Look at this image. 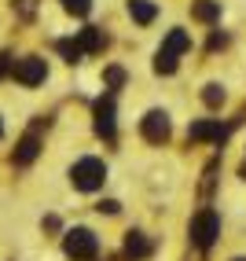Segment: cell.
Segmentation results:
<instances>
[{
  "mask_svg": "<svg viewBox=\"0 0 246 261\" xmlns=\"http://www.w3.org/2000/svg\"><path fill=\"white\" fill-rule=\"evenodd\" d=\"M0 136H4V125H0Z\"/></svg>",
  "mask_w": 246,
  "mask_h": 261,
  "instance_id": "23",
  "label": "cell"
},
{
  "mask_svg": "<svg viewBox=\"0 0 246 261\" xmlns=\"http://www.w3.org/2000/svg\"><path fill=\"white\" fill-rule=\"evenodd\" d=\"M11 70V56H8V51H0V77H4Z\"/></svg>",
  "mask_w": 246,
  "mask_h": 261,
  "instance_id": "20",
  "label": "cell"
},
{
  "mask_svg": "<svg viewBox=\"0 0 246 261\" xmlns=\"http://www.w3.org/2000/svg\"><path fill=\"white\" fill-rule=\"evenodd\" d=\"M191 15H195L199 22H213V19H221V4H217V0H195Z\"/></svg>",
  "mask_w": 246,
  "mask_h": 261,
  "instance_id": "10",
  "label": "cell"
},
{
  "mask_svg": "<svg viewBox=\"0 0 246 261\" xmlns=\"http://www.w3.org/2000/svg\"><path fill=\"white\" fill-rule=\"evenodd\" d=\"M242 173H246V166H242Z\"/></svg>",
  "mask_w": 246,
  "mask_h": 261,
  "instance_id": "24",
  "label": "cell"
},
{
  "mask_svg": "<svg viewBox=\"0 0 246 261\" xmlns=\"http://www.w3.org/2000/svg\"><path fill=\"white\" fill-rule=\"evenodd\" d=\"M187 136H191V140H221L224 125H221V121H195V125L187 129Z\"/></svg>",
  "mask_w": 246,
  "mask_h": 261,
  "instance_id": "8",
  "label": "cell"
},
{
  "mask_svg": "<svg viewBox=\"0 0 246 261\" xmlns=\"http://www.w3.org/2000/svg\"><path fill=\"white\" fill-rule=\"evenodd\" d=\"M37 151H41L37 136H26V140L19 144V151H15V166H30L33 159H37Z\"/></svg>",
  "mask_w": 246,
  "mask_h": 261,
  "instance_id": "11",
  "label": "cell"
},
{
  "mask_svg": "<svg viewBox=\"0 0 246 261\" xmlns=\"http://www.w3.org/2000/svg\"><path fill=\"white\" fill-rule=\"evenodd\" d=\"M144 136H147L151 144L169 140V118H166V111H151V114L144 118Z\"/></svg>",
  "mask_w": 246,
  "mask_h": 261,
  "instance_id": "5",
  "label": "cell"
},
{
  "mask_svg": "<svg viewBox=\"0 0 246 261\" xmlns=\"http://www.w3.org/2000/svg\"><path fill=\"white\" fill-rule=\"evenodd\" d=\"M59 51L66 56V63H81V56H85V51L77 48V41H59Z\"/></svg>",
  "mask_w": 246,
  "mask_h": 261,
  "instance_id": "15",
  "label": "cell"
},
{
  "mask_svg": "<svg viewBox=\"0 0 246 261\" xmlns=\"http://www.w3.org/2000/svg\"><path fill=\"white\" fill-rule=\"evenodd\" d=\"M96 250H99V239H96L89 228L66 232V254L74 257V261H89V257H96Z\"/></svg>",
  "mask_w": 246,
  "mask_h": 261,
  "instance_id": "3",
  "label": "cell"
},
{
  "mask_svg": "<svg viewBox=\"0 0 246 261\" xmlns=\"http://www.w3.org/2000/svg\"><path fill=\"white\" fill-rule=\"evenodd\" d=\"M99 210H103V214H118V202L107 199V202H99Z\"/></svg>",
  "mask_w": 246,
  "mask_h": 261,
  "instance_id": "21",
  "label": "cell"
},
{
  "mask_svg": "<svg viewBox=\"0 0 246 261\" xmlns=\"http://www.w3.org/2000/svg\"><path fill=\"white\" fill-rule=\"evenodd\" d=\"M96 133L103 140H114V99H99L96 103Z\"/></svg>",
  "mask_w": 246,
  "mask_h": 261,
  "instance_id": "6",
  "label": "cell"
},
{
  "mask_svg": "<svg viewBox=\"0 0 246 261\" xmlns=\"http://www.w3.org/2000/svg\"><path fill=\"white\" fill-rule=\"evenodd\" d=\"M129 15H132L140 26H151L154 15H158V8L151 4V0H129Z\"/></svg>",
  "mask_w": 246,
  "mask_h": 261,
  "instance_id": "9",
  "label": "cell"
},
{
  "mask_svg": "<svg viewBox=\"0 0 246 261\" xmlns=\"http://www.w3.org/2000/svg\"><path fill=\"white\" fill-rule=\"evenodd\" d=\"M63 8L70 15H89L92 11V0H63Z\"/></svg>",
  "mask_w": 246,
  "mask_h": 261,
  "instance_id": "17",
  "label": "cell"
},
{
  "mask_svg": "<svg viewBox=\"0 0 246 261\" xmlns=\"http://www.w3.org/2000/svg\"><path fill=\"white\" fill-rule=\"evenodd\" d=\"M70 180H74V188H81V191H96V188H103V180H107V166L99 159H81L74 169H70Z\"/></svg>",
  "mask_w": 246,
  "mask_h": 261,
  "instance_id": "1",
  "label": "cell"
},
{
  "mask_svg": "<svg viewBox=\"0 0 246 261\" xmlns=\"http://www.w3.org/2000/svg\"><path fill=\"white\" fill-rule=\"evenodd\" d=\"M187 48H191V37L184 30H173L166 37V51H173V56H180V51H187Z\"/></svg>",
  "mask_w": 246,
  "mask_h": 261,
  "instance_id": "13",
  "label": "cell"
},
{
  "mask_svg": "<svg viewBox=\"0 0 246 261\" xmlns=\"http://www.w3.org/2000/svg\"><path fill=\"white\" fill-rule=\"evenodd\" d=\"M11 74H15V81H22V85H41L48 77V66H44V59L30 56V59L11 63Z\"/></svg>",
  "mask_w": 246,
  "mask_h": 261,
  "instance_id": "4",
  "label": "cell"
},
{
  "mask_svg": "<svg viewBox=\"0 0 246 261\" xmlns=\"http://www.w3.org/2000/svg\"><path fill=\"white\" fill-rule=\"evenodd\" d=\"M125 254L136 261V257H147L151 254V243L140 236V232H129V239H125Z\"/></svg>",
  "mask_w": 246,
  "mask_h": 261,
  "instance_id": "12",
  "label": "cell"
},
{
  "mask_svg": "<svg viewBox=\"0 0 246 261\" xmlns=\"http://www.w3.org/2000/svg\"><path fill=\"white\" fill-rule=\"evenodd\" d=\"M202 99L209 103V107H221V103H224V89H221V85H206Z\"/></svg>",
  "mask_w": 246,
  "mask_h": 261,
  "instance_id": "16",
  "label": "cell"
},
{
  "mask_svg": "<svg viewBox=\"0 0 246 261\" xmlns=\"http://www.w3.org/2000/svg\"><path fill=\"white\" fill-rule=\"evenodd\" d=\"M154 70L158 74H173V70H177V56H173V51H158V59H154Z\"/></svg>",
  "mask_w": 246,
  "mask_h": 261,
  "instance_id": "14",
  "label": "cell"
},
{
  "mask_svg": "<svg viewBox=\"0 0 246 261\" xmlns=\"http://www.w3.org/2000/svg\"><path fill=\"white\" fill-rule=\"evenodd\" d=\"M121 81H125V70H121V66H111V70H107V85H111V89H118Z\"/></svg>",
  "mask_w": 246,
  "mask_h": 261,
  "instance_id": "18",
  "label": "cell"
},
{
  "mask_svg": "<svg viewBox=\"0 0 246 261\" xmlns=\"http://www.w3.org/2000/svg\"><path fill=\"white\" fill-rule=\"evenodd\" d=\"M33 8H37V0H19V15H22V19H30Z\"/></svg>",
  "mask_w": 246,
  "mask_h": 261,
  "instance_id": "19",
  "label": "cell"
},
{
  "mask_svg": "<svg viewBox=\"0 0 246 261\" xmlns=\"http://www.w3.org/2000/svg\"><path fill=\"white\" fill-rule=\"evenodd\" d=\"M103 44H107V33H103L99 26H85L77 33V48L81 51H103Z\"/></svg>",
  "mask_w": 246,
  "mask_h": 261,
  "instance_id": "7",
  "label": "cell"
},
{
  "mask_svg": "<svg viewBox=\"0 0 246 261\" xmlns=\"http://www.w3.org/2000/svg\"><path fill=\"white\" fill-rule=\"evenodd\" d=\"M221 236V217L213 210H202L195 221H191V239H195V247H213V239Z\"/></svg>",
  "mask_w": 246,
  "mask_h": 261,
  "instance_id": "2",
  "label": "cell"
},
{
  "mask_svg": "<svg viewBox=\"0 0 246 261\" xmlns=\"http://www.w3.org/2000/svg\"><path fill=\"white\" fill-rule=\"evenodd\" d=\"M232 261H246V257H232Z\"/></svg>",
  "mask_w": 246,
  "mask_h": 261,
  "instance_id": "22",
  "label": "cell"
}]
</instances>
